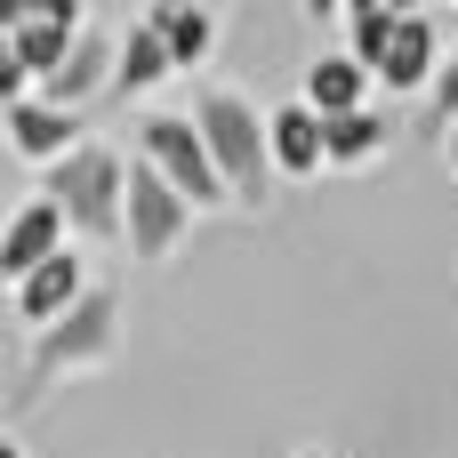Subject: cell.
Returning a JSON list of instances; mask_svg holds the SVG:
<instances>
[{"mask_svg":"<svg viewBox=\"0 0 458 458\" xmlns=\"http://www.w3.org/2000/svg\"><path fill=\"white\" fill-rule=\"evenodd\" d=\"M338 8H346V16H362V8H386V0H338Z\"/></svg>","mask_w":458,"mask_h":458,"instance_id":"20","label":"cell"},{"mask_svg":"<svg viewBox=\"0 0 458 458\" xmlns=\"http://www.w3.org/2000/svg\"><path fill=\"white\" fill-rule=\"evenodd\" d=\"M435 48H443L435 16H427V8H411V16H394V32H386V48H378L370 81H378V89H394V97H411V89H427V81H435Z\"/></svg>","mask_w":458,"mask_h":458,"instance_id":"6","label":"cell"},{"mask_svg":"<svg viewBox=\"0 0 458 458\" xmlns=\"http://www.w3.org/2000/svg\"><path fill=\"white\" fill-rule=\"evenodd\" d=\"M97 89H113V40H105L97 24H81V32H72V48H64V56L40 72V97H48V105H72V113H81Z\"/></svg>","mask_w":458,"mask_h":458,"instance_id":"7","label":"cell"},{"mask_svg":"<svg viewBox=\"0 0 458 458\" xmlns=\"http://www.w3.org/2000/svg\"><path fill=\"white\" fill-rule=\"evenodd\" d=\"M113 346H121V298H113V290H81V298L40 330V346H32L24 378H16V403H40V394H48L56 378H72V370H97Z\"/></svg>","mask_w":458,"mask_h":458,"instance_id":"2","label":"cell"},{"mask_svg":"<svg viewBox=\"0 0 458 458\" xmlns=\"http://www.w3.org/2000/svg\"><path fill=\"white\" fill-rule=\"evenodd\" d=\"M386 137H394V129H386V113H370V105L322 121V153H330V169H362V161H378Z\"/></svg>","mask_w":458,"mask_h":458,"instance_id":"14","label":"cell"},{"mask_svg":"<svg viewBox=\"0 0 458 458\" xmlns=\"http://www.w3.org/2000/svg\"><path fill=\"white\" fill-rule=\"evenodd\" d=\"M64 250V209L48 201V193H32L8 225H0V282H24L40 258H56Z\"/></svg>","mask_w":458,"mask_h":458,"instance_id":"9","label":"cell"},{"mask_svg":"<svg viewBox=\"0 0 458 458\" xmlns=\"http://www.w3.org/2000/svg\"><path fill=\"white\" fill-rule=\"evenodd\" d=\"M161 40H169V64L185 72V64H201L209 48H217V8H185V0H153V16H145Z\"/></svg>","mask_w":458,"mask_h":458,"instance_id":"13","label":"cell"},{"mask_svg":"<svg viewBox=\"0 0 458 458\" xmlns=\"http://www.w3.org/2000/svg\"><path fill=\"white\" fill-rule=\"evenodd\" d=\"M435 113L458 121V48H451V64H435Z\"/></svg>","mask_w":458,"mask_h":458,"instance_id":"19","label":"cell"},{"mask_svg":"<svg viewBox=\"0 0 458 458\" xmlns=\"http://www.w3.org/2000/svg\"><path fill=\"white\" fill-rule=\"evenodd\" d=\"M0 121H8V145L24 161H40V169L81 145V113L72 105H48V97H16V105H0Z\"/></svg>","mask_w":458,"mask_h":458,"instance_id":"8","label":"cell"},{"mask_svg":"<svg viewBox=\"0 0 458 458\" xmlns=\"http://www.w3.org/2000/svg\"><path fill=\"white\" fill-rule=\"evenodd\" d=\"M137 145H145V161H153V169H161L193 209H217V201H225V177H217V161H209V145H201L193 113H145Z\"/></svg>","mask_w":458,"mask_h":458,"instance_id":"5","label":"cell"},{"mask_svg":"<svg viewBox=\"0 0 458 458\" xmlns=\"http://www.w3.org/2000/svg\"><path fill=\"white\" fill-rule=\"evenodd\" d=\"M306 105H314L322 121L370 105V64H354V56H314V64H306Z\"/></svg>","mask_w":458,"mask_h":458,"instance_id":"15","label":"cell"},{"mask_svg":"<svg viewBox=\"0 0 458 458\" xmlns=\"http://www.w3.org/2000/svg\"><path fill=\"white\" fill-rule=\"evenodd\" d=\"M346 32H354V64H378V48H386V32H394V8H362V16H346Z\"/></svg>","mask_w":458,"mask_h":458,"instance_id":"17","label":"cell"},{"mask_svg":"<svg viewBox=\"0 0 458 458\" xmlns=\"http://www.w3.org/2000/svg\"><path fill=\"white\" fill-rule=\"evenodd\" d=\"M306 16H338V0H306Z\"/></svg>","mask_w":458,"mask_h":458,"instance_id":"21","label":"cell"},{"mask_svg":"<svg viewBox=\"0 0 458 458\" xmlns=\"http://www.w3.org/2000/svg\"><path fill=\"white\" fill-rule=\"evenodd\" d=\"M8 290H16V322L48 330V322L89 290V274H81V258H72V250H56V258H40V266H32L24 282H8Z\"/></svg>","mask_w":458,"mask_h":458,"instance_id":"10","label":"cell"},{"mask_svg":"<svg viewBox=\"0 0 458 458\" xmlns=\"http://www.w3.org/2000/svg\"><path fill=\"white\" fill-rule=\"evenodd\" d=\"M32 24H81V0H0V32H32Z\"/></svg>","mask_w":458,"mask_h":458,"instance_id":"16","label":"cell"},{"mask_svg":"<svg viewBox=\"0 0 458 458\" xmlns=\"http://www.w3.org/2000/svg\"><path fill=\"white\" fill-rule=\"evenodd\" d=\"M193 129H201V145H209V161H217V177H225V201L266 209V201H274V145H266V113H258L242 89H201Z\"/></svg>","mask_w":458,"mask_h":458,"instance_id":"1","label":"cell"},{"mask_svg":"<svg viewBox=\"0 0 458 458\" xmlns=\"http://www.w3.org/2000/svg\"><path fill=\"white\" fill-rule=\"evenodd\" d=\"M185 225H193V201H185V193H177V185L137 153L129 177H121V242H129L145 266H161V258L185 242Z\"/></svg>","mask_w":458,"mask_h":458,"instance_id":"4","label":"cell"},{"mask_svg":"<svg viewBox=\"0 0 458 458\" xmlns=\"http://www.w3.org/2000/svg\"><path fill=\"white\" fill-rule=\"evenodd\" d=\"M451 169H458V121H451Z\"/></svg>","mask_w":458,"mask_h":458,"instance_id":"23","label":"cell"},{"mask_svg":"<svg viewBox=\"0 0 458 458\" xmlns=\"http://www.w3.org/2000/svg\"><path fill=\"white\" fill-rule=\"evenodd\" d=\"M121 177H129V161L113 153V145H72V153H56L48 169H40V193L64 209V233H89V242H105V233H121Z\"/></svg>","mask_w":458,"mask_h":458,"instance_id":"3","label":"cell"},{"mask_svg":"<svg viewBox=\"0 0 458 458\" xmlns=\"http://www.w3.org/2000/svg\"><path fill=\"white\" fill-rule=\"evenodd\" d=\"M0 458H24V451H16V443H0Z\"/></svg>","mask_w":458,"mask_h":458,"instance_id":"24","label":"cell"},{"mask_svg":"<svg viewBox=\"0 0 458 458\" xmlns=\"http://www.w3.org/2000/svg\"><path fill=\"white\" fill-rule=\"evenodd\" d=\"M177 64H169V40L153 32V24H129L121 40H113V97H145V89H161Z\"/></svg>","mask_w":458,"mask_h":458,"instance_id":"12","label":"cell"},{"mask_svg":"<svg viewBox=\"0 0 458 458\" xmlns=\"http://www.w3.org/2000/svg\"><path fill=\"white\" fill-rule=\"evenodd\" d=\"M266 145H274V177H314V169H330V153H322V113H314L306 97L266 121Z\"/></svg>","mask_w":458,"mask_h":458,"instance_id":"11","label":"cell"},{"mask_svg":"<svg viewBox=\"0 0 458 458\" xmlns=\"http://www.w3.org/2000/svg\"><path fill=\"white\" fill-rule=\"evenodd\" d=\"M185 8H217V0H185Z\"/></svg>","mask_w":458,"mask_h":458,"instance_id":"25","label":"cell"},{"mask_svg":"<svg viewBox=\"0 0 458 458\" xmlns=\"http://www.w3.org/2000/svg\"><path fill=\"white\" fill-rule=\"evenodd\" d=\"M386 8H394V16H411V8H427V0H386Z\"/></svg>","mask_w":458,"mask_h":458,"instance_id":"22","label":"cell"},{"mask_svg":"<svg viewBox=\"0 0 458 458\" xmlns=\"http://www.w3.org/2000/svg\"><path fill=\"white\" fill-rule=\"evenodd\" d=\"M16 97H32V72H24V56H16V40L0 32V105H16Z\"/></svg>","mask_w":458,"mask_h":458,"instance_id":"18","label":"cell"}]
</instances>
